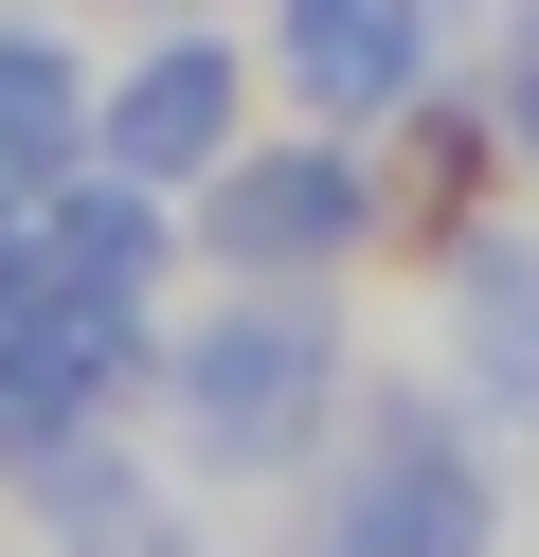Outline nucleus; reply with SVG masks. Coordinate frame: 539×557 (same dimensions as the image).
<instances>
[{"mask_svg":"<svg viewBox=\"0 0 539 557\" xmlns=\"http://www.w3.org/2000/svg\"><path fill=\"white\" fill-rule=\"evenodd\" d=\"M162 396H180V449H198V468H306L323 413H342V324L252 270L216 324L162 342Z\"/></svg>","mask_w":539,"mask_h":557,"instance_id":"nucleus-1","label":"nucleus"},{"mask_svg":"<svg viewBox=\"0 0 539 557\" xmlns=\"http://www.w3.org/2000/svg\"><path fill=\"white\" fill-rule=\"evenodd\" d=\"M486 540H503V504H486V468H467L450 396H414V377H378V396H359L323 504L287 521V557H486Z\"/></svg>","mask_w":539,"mask_h":557,"instance_id":"nucleus-2","label":"nucleus"},{"mask_svg":"<svg viewBox=\"0 0 539 557\" xmlns=\"http://www.w3.org/2000/svg\"><path fill=\"white\" fill-rule=\"evenodd\" d=\"M198 234H216V270H342L359 234H378V181H359L342 145H234L216 162V198H198Z\"/></svg>","mask_w":539,"mask_h":557,"instance_id":"nucleus-3","label":"nucleus"},{"mask_svg":"<svg viewBox=\"0 0 539 557\" xmlns=\"http://www.w3.org/2000/svg\"><path fill=\"white\" fill-rule=\"evenodd\" d=\"M90 162H126V181H162V198L216 181V162H234V37H162V54L90 109Z\"/></svg>","mask_w":539,"mask_h":557,"instance_id":"nucleus-4","label":"nucleus"},{"mask_svg":"<svg viewBox=\"0 0 539 557\" xmlns=\"http://www.w3.org/2000/svg\"><path fill=\"white\" fill-rule=\"evenodd\" d=\"M270 54H287V90H306L323 126H378V109L431 90V0H287Z\"/></svg>","mask_w":539,"mask_h":557,"instance_id":"nucleus-5","label":"nucleus"},{"mask_svg":"<svg viewBox=\"0 0 539 557\" xmlns=\"http://www.w3.org/2000/svg\"><path fill=\"white\" fill-rule=\"evenodd\" d=\"M450 377H467V413L539 432V234H467L450 252Z\"/></svg>","mask_w":539,"mask_h":557,"instance_id":"nucleus-6","label":"nucleus"},{"mask_svg":"<svg viewBox=\"0 0 539 557\" xmlns=\"http://www.w3.org/2000/svg\"><path fill=\"white\" fill-rule=\"evenodd\" d=\"M503 126H522V162H539V0L503 18Z\"/></svg>","mask_w":539,"mask_h":557,"instance_id":"nucleus-7","label":"nucleus"}]
</instances>
